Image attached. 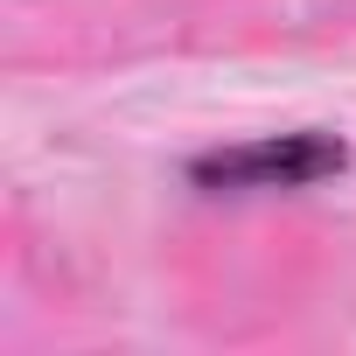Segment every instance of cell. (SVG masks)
<instances>
[{"label": "cell", "instance_id": "obj_1", "mask_svg": "<svg viewBox=\"0 0 356 356\" xmlns=\"http://www.w3.org/2000/svg\"><path fill=\"white\" fill-rule=\"evenodd\" d=\"M342 168V147L321 133H280V140H252L231 154H210L196 175L210 189H307L321 175Z\"/></svg>", "mask_w": 356, "mask_h": 356}]
</instances>
